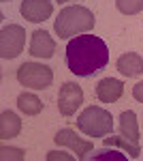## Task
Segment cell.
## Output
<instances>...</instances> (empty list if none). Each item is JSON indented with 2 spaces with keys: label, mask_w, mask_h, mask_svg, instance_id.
Masks as SVG:
<instances>
[{
  "label": "cell",
  "mask_w": 143,
  "mask_h": 161,
  "mask_svg": "<svg viewBox=\"0 0 143 161\" xmlns=\"http://www.w3.org/2000/svg\"><path fill=\"white\" fill-rule=\"evenodd\" d=\"M17 108H19V112H24L26 116H36L43 110V101L32 92H22L17 97Z\"/></svg>",
  "instance_id": "cell-15"
},
{
  "label": "cell",
  "mask_w": 143,
  "mask_h": 161,
  "mask_svg": "<svg viewBox=\"0 0 143 161\" xmlns=\"http://www.w3.org/2000/svg\"><path fill=\"white\" fill-rule=\"evenodd\" d=\"M120 131L126 140H130L132 144H139V125H137V116H135L132 110L120 114Z\"/></svg>",
  "instance_id": "cell-13"
},
{
  "label": "cell",
  "mask_w": 143,
  "mask_h": 161,
  "mask_svg": "<svg viewBox=\"0 0 143 161\" xmlns=\"http://www.w3.org/2000/svg\"><path fill=\"white\" fill-rule=\"evenodd\" d=\"M115 69L126 77H137V75L143 73V58L139 54H135V52H126V54H122L118 58Z\"/></svg>",
  "instance_id": "cell-11"
},
{
  "label": "cell",
  "mask_w": 143,
  "mask_h": 161,
  "mask_svg": "<svg viewBox=\"0 0 143 161\" xmlns=\"http://www.w3.org/2000/svg\"><path fill=\"white\" fill-rule=\"evenodd\" d=\"M54 142H56L58 146H69V148L77 155V159H84L88 153L94 150V144H92V142L81 140V137L77 136L75 131H71V129H62V131H58L56 137H54Z\"/></svg>",
  "instance_id": "cell-7"
},
{
  "label": "cell",
  "mask_w": 143,
  "mask_h": 161,
  "mask_svg": "<svg viewBox=\"0 0 143 161\" xmlns=\"http://www.w3.org/2000/svg\"><path fill=\"white\" fill-rule=\"evenodd\" d=\"M84 103V90L75 82H66L58 92V110L62 116H73Z\"/></svg>",
  "instance_id": "cell-6"
},
{
  "label": "cell",
  "mask_w": 143,
  "mask_h": 161,
  "mask_svg": "<svg viewBox=\"0 0 143 161\" xmlns=\"http://www.w3.org/2000/svg\"><path fill=\"white\" fill-rule=\"evenodd\" d=\"M122 95H124V84L120 80H113V77L100 80L96 86V97L100 103H115Z\"/></svg>",
  "instance_id": "cell-10"
},
{
  "label": "cell",
  "mask_w": 143,
  "mask_h": 161,
  "mask_svg": "<svg viewBox=\"0 0 143 161\" xmlns=\"http://www.w3.org/2000/svg\"><path fill=\"white\" fill-rule=\"evenodd\" d=\"M17 82L32 90H45L54 82V71L38 62H24L17 69Z\"/></svg>",
  "instance_id": "cell-4"
},
{
  "label": "cell",
  "mask_w": 143,
  "mask_h": 161,
  "mask_svg": "<svg viewBox=\"0 0 143 161\" xmlns=\"http://www.w3.org/2000/svg\"><path fill=\"white\" fill-rule=\"evenodd\" d=\"M103 144L105 146H115V148H122L128 157H132V159H137L139 155H141V148H139V144H132L130 140H126V137H115V136H105L103 137Z\"/></svg>",
  "instance_id": "cell-14"
},
{
  "label": "cell",
  "mask_w": 143,
  "mask_h": 161,
  "mask_svg": "<svg viewBox=\"0 0 143 161\" xmlns=\"http://www.w3.org/2000/svg\"><path fill=\"white\" fill-rule=\"evenodd\" d=\"M19 11H22V15H24L28 22L41 24V22H45V19L51 17L54 2L51 0H24L22 7H19Z\"/></svg>",
  "instance_id": "cell-8"
},
{
  "label": "cell",
  "mask_w": 143,
  "mask_h": 161,
  "mask_svg": "<svg viewBox=\"0 0 143 161\" xmlns=\"http://www.w3.org/2000/svg\"><path fill=\"white\" fill-rule=\"evenodd\" d=\"M77 129L88 137H105L113 131V116L111 112L98 105H90L85 108L79 116H77Z\"/></svg>",
  "instance_id": "cell-3"
},
{
  "label": "cell",
  "mask_w": 143,
  "mask_h": 161,
  "mask_svg": "<svg viewBox=\"0 0 143 161\" xmlns=\"http://www.w3.org/2000/svg\"><path fill=\"white\" fill-rule=\"evenodd\" d=\"M47 159L49 161H54V159H66V161H73L75 159V157H73V155H66V153H62V150H51V153H47Z\"/></svg>",
  "instance_id": "cell-19"
},
{
  "label": "cell",
  "mask_w": 143,
  "mask_h": 161,
  "mask_svg": "<svg viewBox=\"0 0 143 161\" xmlns=\"http://www.w3.org/2000/svg\"><path fill=\"white\" fill-rule=\"evenodd\" d=\"M94 24L96 17L90 9H85L81 4H73V7H66L60 11V15L54 22V32L60 39H71L77 35H84V32H90Z\"/></svg>",
  "instance_id": "cell-2"
},
{
  "label": "cell",
  "mask_w": 143,
  "mask_h": 161,
  "mask_svg": "<svg viewBox=\"0 0 143 161\" xmlns=\"http://www.w3.org/2000/svg\"><path fill=\"white\" fill-rule=\"evenodd\" d=\"M0 2H9V0H0Z\"/></svg>",
  "instance_id": "cell-22"
},
{
  "label": "cell",
  "mask_w": 143,
  "mask_h": 161,
  "mask_svg": "<svg viewBox=\"0 0 143 161\" xmlns=\"http://www.w3.org/2000/svg\"><path fill=\"white\" fill-rule=\"evenodd\" d=\"M111 150H100V153H96L94 159L100 161V159H118V161H126V153H118V150H113V146H109Z\"/></svg>",
  "instance_id": "cell-17"
},
{
  "label": "cell",
  "mask_w": 143,
  "mask_h": 161,
  "mask_svg": "<svg viewBox=\"0 0 143 161\" xmlns=\"http://www.w3.org/2000/svg\"><path fill=\"white\" fill-rule=\"evenodd\" d=\"M22 131V120L19 116L11 110H4L0 114V137L2 140H11V137H17Z\"/></svg>",
  "instance_id": "cell-12"
},
{
  "label": "cell",
  "mask_w": 143,
  "mask_h": 161,
  "mask_svg": "<svg viewBox=\"0 0 143 161\" xmlns=\"http://www.w3.org/2000/svg\"><path fill=\"white\" fill-rule=\"evenodd\" d=\"M26 45V30L17 24L2 26L0 30V56L4 60H13L17 58Z\"/></svg>",
  "instance_id": "cell-5"
},
{
  "label": "cell",
  "mask_w": 143,
  "mask_h": 161,
  "mask_svg": "<svg viewBox=\"0 0 143 161\" xmlns=\"http://www.w3.org/2000/svg\"><path fill=\"white\" fill-rule=\"evenodd\" d=\"M30 54L34 58H43L47 60L56 54V41L51 39L47 30H34L32 39H30Z\"/></svg>",
  "instance_id": "cell-9"
},
{
  "label": "cell",
  "mask_w": 143,
  "mask_h": 161,
  "mask_svg": "<svg viewBox=\"0 0 143 161\" xmlns=\"http://www.w3.org/2000/svg\"><path fill=\"white\" fill-rule=\"evenodd\" d=\"M132 97L139 101V103H143V82H137L132 86Z\"/></svg>",
  "instance_id": "cell-20"
},
{
  "label": "cell",
  "mask_w": 143,
  "mask_h": 161,
  "mask_svg": "<svg viewBox=\"0 0 143 161\" xmlns=\"http://www.w3.org/2000/svg\"><path fill=\"white\" fill-rule=\"evenodd\" d=\"M115 7L124 15H137L143 11V0H115Z\"/></svg>",
  "instance_id": "cell-16"
},
{
  "label": "cell",
  "mask_w": 143,
  "mask_h": 161,
  "mask_svg": "<svg viewBox=\"0 0 143 161\" xmlns=\"http://www.w3.org/2000/svg\"><path fill=\"white\" fill-rule=\"evenodd\" d=\"M24 150L22 148H9V146H2L0 148V157L2 159H24Z\"/></svg>",
  "instance_id": "cell-18"
},
{
  "label": "cell",
  "mask_w": 143,
  "mask_h": 161,
  "mask_svg": "<svg viewBox=\"0 0 143 161\" xmlns=\"http://www.w3.org/2000/svg\"><path fill=\"white\" fill-rule=\"evenodd\" d=\"M109 47L96 35H77L66 45V67L79 77H90L107 67Z\"/></svg>",
  "instance_id": "cell-1"
},
{
  "label": "cell",
  "mask_w": 143,
  "mask_h": 161,
  "mask_svg": "<svg viewBox=\"0 0 143 161\" xmlns=\"http://www.w3.org/2000/svg\"><path fill=\"white\" fill-rule=\"evenodd\" d=\"M58 4H64V2H73V0H56Z\"/></svg>",
  "instance_id": "cell-21"
}]
</instances>
